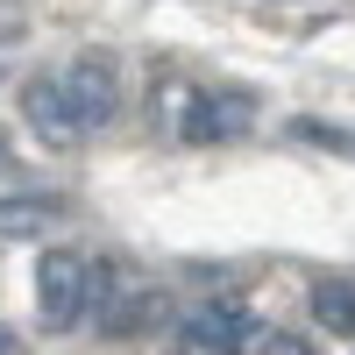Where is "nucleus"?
I'll list each match as a JSON object with an SVG mask.
<instances>
[{
    "label": "nucleus",
    "instance_id": "nucleus-4",
    "mask_svg": "<svg viewBox=\"0 0 355 355\" xmlns=\"http://www.w3.org/2000/svg\"><path fill=\"white\" fill-rule=\"evenodd\" d=\"M185 341L206 348V355H242V341H263V327H256L234 299H214V306L185 313Z\"/></svg>",
    "mask_w": 355,
    "mask_h": 355
},
{
    "label": "nucleus",
    "instance_id": "nucleus-2",
    "mask_svg": "<svg viewBox=\"0 0 355 355\" xmlns=\"http://www.w3.org/2000/svg\"><path fill=\"white\" fill-rule=\"evenodd\" d=\"M57 78H64V93H71V107H78L85 135L114 121V107H121V78H114V64H107V57H71V64L57 71Z\"/></svg>",
    "mask_w": 355,
    "mask_h": 355
},
{
    "label": "nucleus",
    "instance_id": "nucleus-3",
    "mask_svg": "<svg viewBox=\"0 0 355 355\" xmlns=\"http://www.w3.org/2000/svg\"><path fill=\"white\" fill-rule=\"evenodd\" d=\"M21 114H28V128H36L50 150H64V142L85 135L78 107H71V93H64V78H28V85H21Z\"/></svg>",
    "mask_w": 355,
    "mask_h": 355
},
{
    "label": "nucleus",
    "instance_id": "nucleus-1",
    "mask_svg": "<svg viewBox=\"0 0 355 355\" xmlns=\"http://www.w3.org/2000/svg\"><path fill=\"white\" fill-rule=\"evenodd\" d=\"M36 313H43L50 334L93 320V263L78 249H43V263H36Z\"/></svg>",
    "mask_w": 355,
    "mask_h": 355
},
{
    "label": "nucleus",
    "instance_id": "nucleus-11",
    "mask_svg": "<svg viewBox=\"0 0 355 355\" xmlns=\"http://www.w3.org/2000/svg\"><path fill=\"white\" fill-rule=\"evenodd\" d=\"M178 355H206V348H192V341H185V348H178Z\"/></svg>",
    "mask_w": 355,
    "mask_h": 355
},
{
    "label": "nucleus",
    "instance_id": "nucleus-7",
    "mask_svg": "<svg viewBox=\"0 0 355 355\" xmlns=\"http://www.w3.org/2000/svg\"><path fill=\"white\" fill-rule=\"evenodd\" d=\"M313 320H320L327 334H355V284L320 277V284H313Z\"/></svg>",
    "mask_w": 355,
    "mask_h": 355
},
{
    "label": "nucleus",
    "instance_id": "nucleus-8",
    "mask_svg": "<svg viewBox=\"0 0 355 355\" xmlns=\"http://www.w3.org/2000/svg\"><path fill=\"white\" fill-rule=\"evenodd\" d=\"M249 121H256L249 93H206V128H214V142H227V135H249Z\"/></svg>",
    "mask_w": 355,
    "mask_h": 355
},
{
    "label": "nucleus",
    "instance_id": "nucleus-6",
    "mask_svg": "<svg viewBox=\"0 0 355 355\" xmlns=\"http://www.w3.org/2000/svg\"><path fill=\"white\" fill-rule=\"evenodd\" d=\"M57 220H64V206L43 199V192H8L0 199V242H43V234H57Z\"/></svg>",
    "mask_w": 355,
    "mask_h": 355
},
{
    "label": "nucleus",
    "instance_id": "nucleus-10",
    "mask_svg": "<svg viewBox=\"0 0 355 355\" xmlns=\"http://www.w3.org/2000/svg\"><path fill=\"white\" fill-rule=\"evenodd\" d=\"M0 355H28V348H21V334H15V327H0Z\"/></svg>",
    "mask_w": 355,
    "mask_h": 355
},
{
    "label": "nucleus",
    "instance_id": "nucleus-9",
    "mask_svg": "<svg viewBox=\"0 0 355 355\" xmlns=\"http://www.w3.org/2000/svg\"><path fill=\"white\" fill-rule=\"evenodd\" d=\"M263 355H320L306 334H284V327H263Z\"/></svg>",
    "mask_w": 355,
    "mask_h": 355
},
{
    "label": "nucleus",
    "instance_id": "nucleus-5",
    "mask_svg": "<svg viewBox=\"0 0 355 355\" xmlns=\"http://www.w3.org/2000/svg\"><path fill=\"white\" fill-rule=\"evenodd\" d=\"M157 128L171 142H214V128H206V93L185 85L178 71H157Z\"/></svg>",
    "mask_w": 355,
    "mask_h": 355
}]
</instances>
